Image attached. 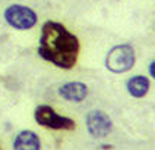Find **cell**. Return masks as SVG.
Returning a JSON list of instances; mask_svg holds the SVG:
<instances>
[{
  "instance_id": "cell-1",
  "label": "cell",
  "mask_w": 155,
  "mask_h": 150,
  "mask_svg": "<svg viewBox=\"0 0 155 150\" xmlns=\"http://www.w3.org/2000/svg\"><path fill=\"white\" fill-rule=\"evenodd\" d=\"M81 52V41L72 31L56 21H45L38 40V56L60 69H73Z\"/></svg>"
},
{
  "instance_id": "cell-2",
  "label": "cell",
  "mask_w": 155,
  "mask_h": 150,
  "mask_svg": "<svg viewBox=\"0 0 155 150\" xmlns=\"http://www.w3.org/2000/svg\"><path fill=\"white\" fill-rule=\"evenodd\" d=\"M136 63V53L133 46L129 43H121L113 46L107 52L104 59L105 69L111 74H126L133 69Z\"/></svg>"
},
{
  "instance_id": "cell-3",
  "label": "cell",
  "mask_w": 155,
  "mask_h": 150,
  "mask_svg": "<svg viewBox=\"0 0 155 150\" xmlns=\"http://www.w3.org/2000/svg\"><path fill=\"white\" fill-rule=\"evenodd\" d=\"M34 121L40 127L54 130V131H73L76 128V122L72 118L57 113L48 105H38L35 107Z\"/></svg>"
},
{
  "instance_id": "cell-4",
  "label": "cell",
  "mask_w": 155,
  "mask_h": 150,
  "mask_svg": "<svg viewBox=\"0 0 155 150\" xmlns=\"http://www.w3.org/2000/svg\"><path fill=\"white\" fill-rule=\"evenodd\" d=\"M3 18L9 26L18 31L31 30L38 22V15L34 9L28 8L25 5H19V3L9 5L3 12Z\"/></svg>"
},
{
  "instance_id": "cell-5",
  "label": "cell",
  "mask_w": 155,
  "mask_h": 150,
  "mask_svg": "<svg viewBox=\"0 0 155 150\" xmlns=\"http://www.w3.org/2000/svg\"><path fill=\"white\" fill-rule=\"evenodd\" d=\"M85 125L88 134L95 138H105L108 134L113 131V121L108 115L100 110V109H92L89 110L85 116Z\"/></svg>"
},
{
  "instance_id": "cell-6",
  "label": "cell",
  "mask_w": 155,
  "mask_h": 150,
  "mask_svg": "<svg viewBox=\"0 0 155 150\" xmlns=\"http://www.w3.org/2000/svg\"><path fill=\"white\" fill-rule=\"evenodd\" d=\"M57 93L66 102L81 103V102H84L86 97H88L89 88L82 81H69V82L61 84L60 87H59V90H57Z\"/></svg>"
},
{
  "instance_id": "cell-7",
  "label": "cell",
  "mask_w": 155,
  "mask_h": 150,
  "mask_svg": "<svg viewBox=\"0 0 155 150\" xmlns=\"http://www.w3.org/2000/svg\"><path fill=\"white\" fill-rule=\"evenodd\" d=\"M12 147L13 150H41V138L31 130H22L16 134Z\"/></svg>"
},
{
  "instance_id": "cell-8",
  "label": "cell",
  "mask_w": 155,
  "mask_h": 150,
  "mask_svg": "<svg viewBox=\"0 0 155 150\" xmlns=\"http://www.w3.org/2000/svg\"><path fill=\"white\" fill-rule=\"evenodd\" d=\"M149 88H151V81L145 75H133L126 81V90L135 99L145 97L149 93Z\"/></svg>"
},
{
  "instance_id": "cell-9",
  "label": "cell",
  "mask_w": 155,
  "mask_h": 150,
  "mask_svg": "<svg viewBox=\"0 0 155 150\" xmlns=\"http://www.w3.org/2000/svg\"><path fill=\"white\" fill-rule=\"evenodd\" d=\"M148 72H149V77L155 79V61H152L148 66Z\"/></svg>"
},
{
  "instance_id": "cell-10",
  "label": "cell",
  "mask_w": 155,
  "mask_h": 150,
  "mask_svg": "<svg viewBox=\"0 0 155 150\" xmlns=\"http://www.w3.org/2000/svg\"><path fill=\"white\" fill-rule=\"evenodd\" d=\"M0 150H2V149H0Z\"/></svg>"
}]
</instances>
